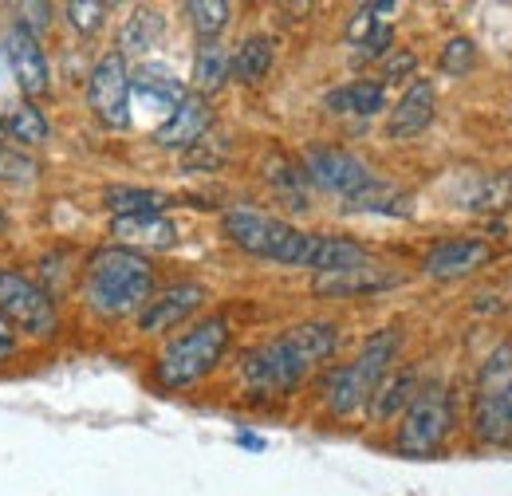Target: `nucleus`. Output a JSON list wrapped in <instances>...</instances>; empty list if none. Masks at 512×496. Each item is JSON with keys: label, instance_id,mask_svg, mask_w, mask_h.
<instances>
[{"label": "nucleus", "instance_id": "f257e3e1", "mask_svg": "<svg viewBox=\"0 0 512 496\" xmlns=\"http://www.w3.org/2000/svg\"><path fill=\"white\" fill-rule=\"evenodd\" d=\"M221 233L256 260L288 264V268H312L316 276L323 272H343L359 268L371 260V252L347 237H327V233H304L272 213H260L249 205H233L221 213Z\"/></svg>", "mask_w": 512, "mask_h": 496}, {"label": "nucleus", "instance_id": "f03ea898", "mask_svg": "<svg viewBox=\"0 0 512 496\" xmlns=\"http://www.w3.org/2000/svg\"><path fill=\"white\" fill-rule=\"evenodd\" d=\"M335 351H339V327L327 319H308L253 351H245L241 382L253 394H292L312 374V367H320Z\"/></svg>", "mask_w": 512, "mask_h": 496}, {"label": "nucleus", "instance_id": "7ed1b4c3", "mask_svg": "<svg viewBox=\"0 0 512 496\" xmlns=\"http://www.w3.org/2000/svg\"><path fill=\"white\" fill-rule=\"evenodd\" d=\"M154 296V264L123 245L95 248L83 264V304L103 319H127Z\"/></svg>", "mask_w": 512, "mask_h": 496}, {"label": "nucleus", "instance_id": "20e7f679", "mask_svg": "<svg viewBox=\"0 0 512 496\" xmlns=\"http://www.w3.org/2000/svg\"><path fill=\"white\" fill-rule=\"evenodd\" d=\"M398 351H402V331L398 327H383V331L367 335V343L359 347V355L351 363L331 367V371L323 374L320 402L335 418H351V414L367 410L375 386L394 371Z\"/></svg>", "mask_w": 512, "mask_h": 496}, {"label": "nucleus", "instance_id": "39448f33", "mask_svg": "<svg viewBox=\"0 0 512 496\" xmlns=\"http://www.w3.org/2000/svg\"><path fill=\"white\" fill-rule=\"evenodd\" d=\"M229 339H233V331H229V319H225V315L197 319L193 327H186L182 335H174V339L158 351V363H154L158 386H166V390H186L193 382H201L205 374L217 371V363L225 359Z\"/></svg>", "mask_w": 512, "mask_h": 496}, {"label": "nucleus", "instance_id": "423d86ee", "mask_svg": "<svg viewBox=\"0 0 512 496\" xmlns=\"http://www.w3.org/2000/svg\"><path fill=\"white\" fill-rule=\"evenodd\" d=\"M0 319L28 339H56L60 308L56 296L20 268H0Z\"/></svg>", "mask_w": 512, "mask_h": 496}, {"label": "nucleus", "instance_id": "0eeeda50", "mask_svg": "<svg viewBox=\"0 0 512 496\" xmlns=\"http://www.w3.org/2000/svg\"><path fill=\"white\" fill-rule=\"evenodd\" d=\"M449 430H453V402H449V390L430 382V386H418V394L410 398V406L402 410V422H398V434L394 445L398 453L406 457H430L446 445Z\"/></svg>", "mask_w": 512, "mask_h": 496}, {"label": "nucleus", "instance_id": "6e6552de", "mask_svg": "<svg viewBox=\"0 0 512 496\" xmlns=\"http://www.w3.org/2000/svg\"><path fill=\"white\" fill-rule=\"evenodd\" d=\"M300 170H304L308 186L323 189V193H335L343 201H351L355 193H363L379 178L363 158H355L351 150H339V146H312V150H304V166Z\"/></svg>", "mask_w": 512, "mask_h": 496}, {"label": "nucleus", "instance_id": "1a4fd4ad", "mask_svg": "<svg viewBox=\"0 0 512 496\" xmlns=\"http://www.w3.org/2000/svg\"><path fill=\"white\" fill-rule=\"evenodd\" d=\"M87 107L111 130L130 126V67L119 52H107L95 60L87 75Z\"/></svg>", "mask_w": 512, "mask_h": 496}, {"label": "nucleus", "instance_id": "9d476101", "mask_svg": "<svg viewBox=\"0 0 512 496\" xmlns=\"http://www.w3.org/2000/svg\"><path fill=\"white\" fill-rule=\"evenodd\" d=\"M4 63L16 79V91L36 103L52 91V63H48V52L40 48V36H32L24 24H12L8 28V40H4Z\"/></svg>", "mask_w": 512, "mask_h": 496}, {"label": "nucleus", "instance_id": "9b49d317", "mask_svg": "<svg viewBox=\"0 0 512 496\" xmlns=\"http://www.w3.org/2000/svg\"><path fill=\"white\" fill-rule=\"evenodd\" d=\"M205 300H209L205 284H197V280H178V284H170V288L154 292V296H150V304L134 315V323H138V331H142V335H162V331L182 327V323H186V319H190L193 311L201 308Z\"/></svg>", "mask_w": 512, "mask_h": 496}, {"label": "nucleus", "instance_id": "f8f14e48", "mask_svg": "<svg viewBox=\"0 0 512 496\" xmlns=\"http://www.w3.org/2000/svg\"><path fill=\"white\" fill-rule=\"evenodd\" d=\"M489 260H493V248L481 237H449L422 256V272L430 280H461V276L485 268Z\"/></svg>", "mask_w": 512, "mask_h": 496}, {"label": "nucleus", "instance_id": "ddd939ff", "mask_svg": "<svg viewBox=\"0 0 512 496\" xmlns=\"http://www.w3.org/2000/svg\"><path fill=\"white\" fill-rule=\"evenodd\" d=\"M434 115H438V87L430 79H414L402 91V99L386 111V138L406 142L434 123Z\"/></svg>", "mask_w": 512, "mask_h": 496}, {"label": "nucleus", "instance_id": "4468645a", "mask_svg": "<svg viewBox=\"0 0 512 496\" xmlns=\"http://www.w3.org/2000/svg\"><path fill=\"white\" fill-rule=\"evenodd\" d=\"M213 126V111H209V99L186 91V99L166 115V123L154 130V142L166 146V150H190L193 142H201Z\"/></svg>", "mask_w": 512, "mask_h": 496}, {"label": "nucleus", "instance_id": "2eb2a0df", "mask_svg": "<svg viewBox=\"0 0 512 496\" xmlns=\"http://www.w3.org/2000/svg\"><path fill=\"white\" fill-rule=\"evenodd\" d=\"M473 434L485 445L512 441V382L473 394Z\"/></svg>", "mask_w": 512, "mask_h": 496}, {"label": "nucleus", "instance_id": "dca6fc26", "mask_svg": "<svg viewBox=\"0 0 512 496\" xmlns=\"http://www.w3.org/2000/svg\"><path fill=\"white\" fill-rule=\"evenodd\" d=\"M398 276L386 272L379 264H359V268H343V272H323L312 280V288L320 296H331V300H351V296H367V292H383V288H394Z\"/></svg>", "mask_w": 512, "mask_h": 496}, {"label": "nucleus", "instance_id": "f3484780", "mask_svg": "<svg viewBox=\"0 0 512 496\" xmlns=\"http://www.w3.org/2000/svg\"><path fill=\"white\" fill-rule=\"evenodd\" d=\"M111 237L123 248H174L178 245V225L166 213L154 217H111Z\"/></svg>", "mask_w": 512, "mask_h": 496}, {"label": "nucleus", "instance_id": "a211bd4d", "mask_svg": "<svg viewBox=\"0 0 512 496\" xmlns=\"http://www.w3.org/2000/svg\"><path fill=\"white\" fill-rule=\"evenodd\" d=\"M323 107L331 115H355V119H371L386 111V87L379 79H355V83H343L335 91L323 95Z\"/></svg>", "mask_w": 512, "mask_h": 496}, {"label": "nucleus", "instance_id": "6ab92c4d", "mask_svg": "<svg viewBox=\"0 0 512 496\" xmlns=\"http://www.w3.org/2000/svg\"><path fill=\"white\" fill-rule=\"evenodd\" d=\"M130 95H138L142 103H154V107H162L170 115L186 99V87H182V79L174 71H166L158 63H142L138 71H130Z\"/></svg>", "mask_w": 512, "mask_h": 496}, {"label": "nucleus", "instance_id": "aec40b11", "mask_svg": "<svg viewBox=\"0 0 512 496\" xmlns=\"http://www.w3.org/2000/svg\"><path fill=\"white\" fill-rule=\"evenodd\" d=\"M276 63V40L256 32V36H245L233 52H229V79L237 83H260Z\"/></svg>", "mask_w": 512, "mask_h": 496}, {"label": "nucleus", "instance_id": "412c9836", "mask_svg": "<svg viewBox=\"0 0 512 496\" xmlns=\"http://www.w3.org/2000/svg\"><path fill=\"white\" fill-rule=\"evenodd\" d=\"M0 123H4V138H12L16 150H24V146H44V142L52 138L48 115H44L36 103H28V99L4 107V111H0Z\"/></svg>", "mask_w": 512, "mask_h": 496}, {"label": "nucleus", "instance_id": "4be33fe9", "mask_svg": "<svg viewBox=\"0 0 512 496\" xmlns=\"http://www.w3.org/2000/svg\"><path fill=\"white\" fill-rule=\"evenodd\" d=\"M418 394V374L414 371H390L375 386V394H371V402H367V414L375 418V422H386V418H394V414H402L406 406H410V398Z\"/></svg>", "mask_w": 512, "mask_h": 496}, {"label": "nucleus", "instance_id": "5701e85b", "mask_svg": "<svg viewBox=\"0 0 512 496\" xmlns=\"http://www.w3.org/2000/svg\"><path fill=\"white\" fill-rule=\"evenodd\" d=\"M103 205L111 209V217H154L170 209V197L146 186H111L103 193Z\"/></svg>", "mask_w": 512, "mask_h": 496}, {"label": "nucleus", "instance_id": "b1692460", "mask_svg": "<svg viewBox=\"0 0 512 496\" xmlns=\"http://www.w3.org/2000/svg\"><path fill=\"white\" fill-rule=\"evenodd\" d=\"M162 28H166V20L158 8H134V16H127V24L119 32V56L127 60V56H142V52L158 48Z\"/></svg>", "mask_w": 512, "mask_h": 496}, {"label": "nucleus", "instance_id": "393cba45", "mask_svg": "<svg viewBox=\"0 0 512 496\" xmlns=\"http://www.w3.org/2000/svg\"><path fill=\"white\" fill-rule=\"evenodd\" d=\"M229 83V48L221 40H201L193 52V87L197 95L221 91Z\"/></svg>", "mask_w": 512, "mask_h": 496}, {"label": "nucleus", "instance_id": "a878e982", "mask_svg": "<svg viewBox=\"0 0 512 496\" xmlns=\"http://www.w3.org/2000/svg\"><path fill=\"white\" fill-rule=\"evenodd\" d=\"M461 205H465V209H477V213H501V209H512V170L473 178V186L465 189Z\"/></svg>", "mask_w": 512, "mask_h": 496}, {"label": "nucleus", "instance_id": "bb28decb", "mask_svg": "<svg viewBox=\"0 0 512 496\" xmlns=\"http://www.w3.org/2000/svg\"><path fill=\"white\" fill-rule=\"evenodd\" d=\"M343 205L355 209V213H383V217H406L410 213V197L402 189H394L390 182H383V178H375L363 193H355Z\"/></svg>", "mask_w": 512, "mask_h": 496}, {"label": "nucleus", "instance_id": "cd10ccee", "mask_svg": "<svg viewBox=\"0 0 512 496\" xmlns=\"http://www.w3.org/2000/svg\"><path fill=\"white\" fill-rule=\"evenodd\" d=\"M186 16H190V28L197 32V40H217L233 20V4H225V0H190Z\"/></svg>", "mask_w": 512, "mask_h": 496}, {"label": "nucleus", "instance_id": "c85d7f7f", "mask_svg": "<svg viewBox=\"0 0 512 496\" xmlns=\"http://www.w3.org/2000/svg\"><path fill=\"white\" fill-rule=\"evenodd\" d=\"M36 178H40V162L32 154L0 142V182L4 186H32Z\"/></svg>", "mask_w": 512, "mask_h": 496}, {"label": "nucleus", "instance_id": "c756f323", "mask_svg": "<svg viewBox=\"0 0 512 496\" xmlns=\"http://www.w3.org/2000/svg\"><path fill=\"white\" fill-rule=\"evenodd\" d=\"M64 20L71 24V32L91 36V32L103 28V20H107V4H99V0H71V4H64Z\"/></svg>", "mask_w": 512, "mask_h": 496}, {"label": "nucleus", "instance_id": "7c9ffc66", "mask_svg": "<svg viewBox=\"0 0 512 496\" xmlns=\"http://www.w3.org/2000/svg\"><path fill=\"white\" fill-rule=\"evenodd\" d=\"M505 382H512V343L493 347V355L481 363L477 390H493V386H505Z\"/></svg>", "mask_w": 512, "mask_h": 496}, {"label": "nucleus", "instance_id": "2f4dec72", "mask_svg": "<svg viewBox=\"0 0 512 496\" xmlns=\"http://www.w3.org/2000/svg\"><path fill=\"white\" fill-rule=\"evenodd\" d=\"M473 63H477V44L469 36H453L446 48H442V56H438V67L446 75H465Z\"/></svg>", "mask_w": 512, "mask_h": 496}, {"label": "nucleus", "instance_id": "473e14b6", "mask_svg": "<svg viewBox=\"0 0 512 496\" xmlns=\"http://www.w3.org/2000/svg\"><path fill=\"white\" fill-rule=\"evenodd\" d=\"M390 52H394V28H390V24H379L363 44H355V63L386 60Z\"/></svg>", "mask_w": 512, "mask_h": 496}, {"label": "nucleus", "instance_id": "72a5a7b5", "mask_svg": "<svg viewBox=\"0 0 512 496\" xmlns=\"http://www.w3.org/2000/svg\"><path fill=\"white\" fill-rule=\"evenodd\" d=\"M268 182L276 189H284V193H304V186H308L304 170L292 166L288 158H272V162H268Z\"/></svg>", "mask_w": 512, "mask_h": 496}, {"label": "nucleus", "instance_id": "f704fd0d", "mask_svg": "<svg viewBox=\"0 0 512 496\" xmlns=\"http://www.w3.org/2000/svg\"><path fill=\"white\" fill-rule=\"evenodd\" d=\"M414 71H418V56L414 52H406V48H394L390 56L383 60V79L379 83H402V79H414Z\"/></svg>", "mask_w": 512, "mask_h": 496}, {"label": "nucleus", "instance_id": "c9c22d12", "mask_svg": "<svg viewBox=\"0 0 512 496\" xmlns=\"http://www.w3.org/2000/svg\"><path fill=\"white\" fill-rule=\"evenodd\" d=\"M16 347H20V339H16V331L0 319V363H8L12 355H16Z\"/></svg>", "mask_w": 512, "mask_h": 496}, {"label": "nucleus", "instance_id": "e433bc0d", "mask_svg": "<svg viewBox=\"0 0 512 496\" xmlns=\"http://www.w3.org/2000/svg\"><path fill=\"white\" fill-rule=\"evenodd\" d=\"M0 142H4V123H0Z\"/></svg>", "mask_w": 512, "mask_h": 496}, {"label": "nucleus", "instance_id": "4c0bfd02", "mask_svg": "<svg viewBox=\"0 0 512 496\" xmlns=\"http://www.w3.org/2000/svg\"><path fill=\"white\" fill-rule=\"evenodd\" d=\"M0 225H4V217H0Z\"/></svg>", "mask_w": 512, "mask_h": 496}]
</instances>
